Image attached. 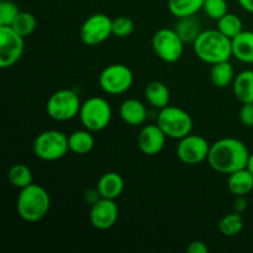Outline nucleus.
<instances>
[{
    "instance_id": "nucleus-1",
    "label": "nucleus",
    "mask_w": 253,
    "mask_h": 253,
    "mask_svg": "<svg viewBox=\"0 0 253 253\" xmlns=\"http://www.w3.org/2000/svg\"><path fill=\"white\" fill-rule=\"evenodd\" d=\"M250 155L251 153L244 141L236 137H224L210 145L207 161L215 172L231 174L246 168Z\"/></svg>"
},
{
    "instance_id": "nucleus-2",
    "label": "nucleus",
    "mask_w": 253,
    "mask_h": 253,
    "mask_svg": "<svg viewBox=\"0 0 253 253\" xmlns=\"http://www.w3.org/2000/svg\"><path fill=\"white\" fill-rule=\"evenodd\" d=\"M195 56L209 64L230 61L232 57L231 39L225 36L219 30H203L198 39L193 42Z\"/></svg>"
},
{
    "instance_id": "nucleus-3",
    "label": "nucleus",
    "mask_w": 253,
    "mask_h": 253,
    "mask_svg": "<svg viewBox=\"0 0 253 253\" xmlns=\"http://www.w3.org/2000/svg\"><path fill=\"white\" fill-rule=\"evenodd\" d=\"M49 208L51 198L42 185L32 183L29 187L20 189L16 199V211L24 221L30 224L41 221L48 214Z\"/></svg>"
},
{
    "instance_id": "nucleus-4",
    "label": "nucleus",
    "mask_w": 253,
    "mask_h": 253,
    "mask_svg": "<svg viewBox=\"0 0 253 253\" xmlns=\"http://www.w3.org/2000/svg\"><path fill=\"white\" fill-rule=\"evenodd\" d=\"M34 155L44 162L63 158L69 152L68 135L59 130H46L36 136L32 145Z\"/></svg>"
},
{
    "instance_id": "nucleus-5",
    "label": "nucleus",
    "mask_w": 253,
    "mask_h": 253,
    "mask_svg": "<svg viewBox=\"0 0 253 253\" xmlns=\"http://www.w3.org/2000/svg\"><path fill=\"white\" fill-rule=\"evenodd\" d=\"M79 120L83 127L91 132L105 130L113 119V109L109 101L101 96H91L82 103Z\"/></svg>"
},
{
    "instance_id": "nucleus-6",
    "label": "nucleus",
    "mask_w": 253,
    "mask_h": 253,
    "mask_svg": "<svg viewBox=\"0 0 253 253\" xmlns=\"http://www.w3.org/2000/svg\"><path fill=\"white\" fill-rule=\"evenodd\" d=\"M157 125L162 128L168 138L180 140L193 131V119L184 109L167 105L161 109L157 115Z\"/></svg>"
},
{
    "instance_id": "nucleus-7",
    "label": "nucleus",
    "mask_w": 253,
    "mask_h": 253,
    "mask_svg": "<svg viewBox=\"0 0 253 253\" xmlns=\"http://www.w3.org/2000/svg\"><path fill=\"white\" fill-rule=\"evenodd\" d=\"M82 101L73 89H59L49 95L46 103V113L52 120L64 123L79 115Z\"/></svg>"
},
{
    "instance_id": "nucleus-8",
    "label": "nucleus",
    "mask_w": 253,
    "mask_h": 253,
    "mask_svg": "<svg viewBox=\"0 0 253 253\" xmlns=\"http://www.w3.org/2000/svg\"><path fill=\"white\" fill-rule=\"evenodd\" d=\"M133 84V73L126 64H109L99 76V85L109 95H120L131 89Z\"/></svg>"
},
{
    "instance_id": "nucleus-9",
    "label": "nucleus",
    "mask_w": 253,
    "mask_h": 253,
    "mask_svg": "<svg viewBox=\"0 0 253 253\" xmlns=\"http://www.w3.org/2000/svg\"><path fill=\"white\" fill-rule=\"evenodd\" d=\"M184 42L174 29L162 27L152 37V48L156 56L166 63L179 61L184 52Z\"/></svg>"
},
{
    "instance_id": "nucleus-10",
    "label": "nucleus",
    "mask_w": 253,
    "mask_h": 253,
    "mask_svg": "<svg viewBox=\"0 0 253 253\" xmlns=\"http://www.w3.org/2000/svg\"><path fill=\"white\" fill-rule=\"evenodd\" d=\"M113 36V19L106 14H93L85 19L79 30V37L86 46H99Z\"/></svg>"
},
{
    "instance_id": "nucleus-11",
    "label": "nucleus",
    "mask_w": 253,
    "mask_h": 253,
    "mask_svg": "<svg viewBox=\"0 0 253 253\" xmlns=\"http://www.w3.org/2000/svg\"><path fill=\"white\" fill-rule=\"evenodd\" d=\"M210 145L211 143H209V141L204 136L189 133L185 137L178 140L175 153H177L178 160L184 165H200L208 160Z\"/></svg>"
},
{
    "instance_id": "nucleus-12",
    "label": "nucleus",
    "mask_w": 253,
    "mask_h": 253,
    "mask_svg": "<svg viewBox=\"0 0 253 253\" xmlns=\"http://www.w3.org/2000/svg\"><path fill=\"white\" fill-rule=\"evenodd\" d=\"M25 51V37L11 26H0V68L7 69L21 59Z\"/></svg>"
},
{
    "instance_id": "nucleus-13",
    "label": "nucleus",
    "mask_w": 253,
    "mask_h": 253,
    "mask_svg": "<svg viewBox=\"0 0 253 253\" xmlns=\"http://www.w3.org/2000/svg\"><path fill=\"white\" fill-rule=\"evenodd\" d=\"M118 219L119 207L115 200L101 198L90 207L89 220H90V224L93 225L94 229L105 231V230L115 226Z\"/></svg>"
},
{
    "instance_id": "nucleus-14",
    "label": "nucleus",
    "mask_w": 253,
    "mask_h": 253,
    "mask_svg": "<svg viewBox=\"0 0 253 253\" xmlns=\"http://www.w3.org/2000/svg\"><path fill=\"white\" fill-rule=\"evenodd\" d=\"M167 138L157 124H148L141 128L137 136L138 150L146 156H156L163 150Z\"/></svg>"
},
{
    "instance_id": "nucleus-15",
    "label": "nucleus",
    "mask_w": 253,
    "mask_h": 253,
    "mask_svg": "<svg viewBox=\"0 0 253 253\" xmlns=\"http://www.w3.org/2000/svg\"><path fill=\"white\" fill-rule=\"evenodd\" d=\"M119 114H120L121 120L126 125L132 126V127L143 125L148 116V111L145 104L135 98H128L124 100L119 109Z\"/></svg>"
},
{
    "instance_id": "nucleus-16",
    "label": "nucleus",
    "mask_w": 253,
    "mask_h": 253,
    "mask_svg": "<svg viewBox=\"0 0 253 253\" xmlns=\"http://www.w3.org/2000/svg\"><path fill=\"white\" fill-rule=\"evenodd\" d=\"M96 189L101 198L116 200L125 189V180L118 172L104 173L96 183Z\"/></svg>"
},
{
    "instance_id": "nucleus-17",
    "label": "nucleus",
    "mask_w": 253,
    "mask_h": 253,
    "mask_svg": "<svg viewBox=\"0 0 253 253\" xmlns=\"http://www.w3.org/2000/svg\"><path fill=\"white\" fill-rule=\"evenodd\" d=\"M232 57L241 63L253 64V31H244L231 40Z\"/></svg>"
},
{
    "instance_id": "nucleus-18",
    "label": "nucleus",
    "mask_w": 253,
    "mask_h": 253,
    "mask_svg": "<svg viewBox=\"0 0 253 253\" xmlns=\"http://www.w3.org/2000/svg\"><path fill=\"white\" fill-rule=\"evenodd\" d=\"M227 189L235 197H247L253 190V174L247 168L229 174Z\"/></svg>"
},
{
    "instance_id": "nucleus-19",
    "label": "nucleus",
    "mask_w": 253,
    "mask_h": 253,
    "mask_svg": "<svg viewBox=\"0 0 253 253\" xmlns=\"http://www.w3.org/2000/svg\"><path fill=\"white\" fill-rule=\"evenodd\" d=\"M232 91L241 104L253 103V69H244L236 74L232 83Z\"/></svg>"
},
{
    "instance_id": "nucleus-20",
    "label": "nucleus",
    "mask_w": 253,
    "mask_h": 253,
    "mask_svg": "<svg viewBox=\"0 0 253 253\" xmlns=\"http://www.w3.org/2000/svg\"><path fill=\"white\" fill-rule=\"evenodd\" d=\"M145 99L148 105L157 109V110H161V109L169 105L170 91L163 82H150L145 88Z\"/></svg>"
},
{
    "instance_id": "nucleus-21",
    "label": "nucleus",
    "mask_w": 253,
    "mask_h": 253,
    "mask_svg": "<svg viewBox=\"0 0 253 253\" xmlns=\"http://www.w3.org/2000/svg\"><path fill=\"white\" fill-rule=\"evenodd\" d=\"M93 133L94 132L85 127H83L82 130L73 131L71 135H68L69 151L79 156L90 153L95 146V138H94Z\"/></svg>"
},
{
    "instance_id": "nucleus-22",
    "label": "nucleus",
    "mask_w": 253,
    "mask_h": 253,
    "mask_svg": "<svg viewBox=\"0 0 253 253\" xmlns=\"http://www.w3.org/2000/svg\"><path fill=\"white\" fill-rule=\"evenodd\" d=\"M180 39L183 40L184 43H192L198 39L200 34L203 32L202 22L197 16H185L177 19V22L174 24V27Z\"/></svg>"
},
{
    "instance_id": "nucleus-23",
    "label": "nucleus",
    "mask_w": 253,
    "mask_h": 253,
    "mask_svg": "<svg viewBox=\"0 0 253 253\" xmlns=\"http://www.w3.org/2000/svg\"><path fill=\"white\" fill-rule=\"evenodd\" d=\"M236 77L235 69L230 61L219 62V63L212 64L211 71H210V81L212 85L216 88H226L230 84L234 83V79Z\"/></svg>"
},
{
    "instance_id": "nucleus-24",
    "label": "nucleus",
    "mask_w": 253,
    "mask_h": 253,
    "mask_svg": "<svg viewBox=\"0 0 253 253\" xmlns=\"http://www.w3.org/2000/svg\"><path fill=\"white\" fill-rule=\"evenodd\" d=\"M205 0H168V10L175 19L194 16L203 10Z\"/></svg>"
},
{
    "instance_id": "nucleus-25",
    "label": "nucleus",
    "mask_w": 253,
    "mask_h": 253,
    "mask_svg": "<svg viewBox=\"0 0 253 253\" xmlns=\"http://www.w3.org/2000/svg\"><path fill=\"white\" fill-rule=\"evenodd\" d=\"M7 179L12 187L17 189H24L34 183V174L29 166L24 163H16L10 167L7 172Z\"/></svg>"
},
{
    "instance_id": "nucleus-26",
    "label": "nucleus",
    "mask_w": 253,
    "mask_h": 253,
    "mask_svg": "<svg viewBox=\"0 0 253 253\" xmlns=\"http://www.w3.org/2000/svg\"><path fill=\"white\" fill-rule=\"evenodd\" d=\"M244 219L242 214L236 211H232L221 217V220L217 224L219 231L226 237H235L240 235L244 230Z\"/></svg>"
},
{
    "instance_id": "nucleus-27",
    "label": "nucleus",
    "mask_w": 253,
    "mask_h": 253,
    "mask_svg": "<svg viewBox=\"0 0 253 253\" xmlns=\"http://www.w3.org/2000/svg\"><path fill=\"white\" fill-rule=\"evenodd\" d=\"M217 30L232 40L244 31V22L239 15L234 12H227L221 19L217 20Z\"/></svg>"
},
{
    "instance_id": "nucleus-28",
    "label": "nucleus",
    "mask_w": 253,
    "mask_h": 253,
    "mask_svg": "<svg viewBox=\"0 0 253 253\" xmlns=\"http://www.w3.org/2000/svg\"><path fill=\"white\" fill-rule=\"evenodd\" d=\"M12 29L17 32L19 35H21L22 37H29L31 36L35 32L37 27V20L31 12L29 11H21L17 17L15 19L14 24L11 25Z\"/></svg>"
},
{
    "instance_id": "nucleus-29",
    "label": "nucleus",
    "mask_w": 253,
    "mask_h": 253,
    "mask_svg": "<svg viewBox=\"0 0 253 253\" xmlns=\"http://www.w3.org/2000/svg\"><path fill=\"white\" fill-rule=\"evenodd\" d=\"M20 9L12 0L0 1V26H11L20 14Z\"/></svg>"
},
{
    "instance_id": "nucleus-30",
    "label": "nucleus",
    "mask_w": 253,
    "mask_h": 253,
    "mask_svg": "<svg viewBox=\"0 0 253 253\" xmlns=\"http://www.w3.org/2000/svg\"><path fill=\"white\" fill-rule=\"evenodd\" d=\"M203 10L210 19L217 21L229 12V5L226 0H205Z\"/></svg>"
},
{
    "instance_id": "nucleus-31",
    "label": "nucleus",
    "mask_w": 253,
    "mask_h": 253,
    "mask_svg": "<svg viewBox=\"0 0 253 253\" xmlns=\"http://www.w3.org/2000/svg\"><path fill=\"white\" fill-rule=\"evenodd\" d=\"M135 30V24L128 16H118L113 19V36L126 39L131 36Z\"/></svg>"
},
{
    "instance_id": "nucleus-32",
    "label": "nucleus",
    "mask_w": 253,
    "mask_h": 253,
    "mask_svg": "<svg viewBox=\"0 0 253 253\" xmlns=\"http://www.w3.org/2000/svg\"><path fill=\"white\" fill-rule=\"evenodd\" d=\"M240 123L246 127H253V103L242 104L239 113Z\"/></svg>"
},
{
    "instance_id": "nucleus-33",
    "label": "nucleus",
    "mask_w": 253,
    "mask_h": 253,
    "mask_svg": "<svg viewBox=\"0 0 253 253\" xmlns=\"http://www.w3.org/2000/svg\"><path fill=\"white\" fill-rule=\"evenodd\" d=\"M188 253H208L209 252V247L204 241L200 240H195V241L190 242L189 246L187 247Z\"/></svg>"
},
{
    "instance_id": "nucleus-34",
    "label": "nucleus",
    "mask_w": 253,
    "mask_h": 253,
    "mask_svg": "<svg viewBox=\"0 0 253 253\" xmlns=\"http://www.w3.org/2000/svg\"><path fill=\"white\" fill-rule=\"evenodd\" d=\"M83 199L84 202H85V204L88 205H94L96 202H98L99 199H101L100 194H99L98 189H96V187L94 188V189H89V190H85L84 192V195H83Z\"/></svg>"
},
{
    "instance_id": "nucleus-35",
    "label": "nucleus",
    "mask_w": 253,
    "mask_h": 253,
    "mask_svg": "<svg viewBox=\"0 0 253 253\" xmlns=\"http://www.w3.org/2000/svg\"><path fill=\"white\" fill-rule=\"evenodd\" d=\"M249 208V200L246 197H235L234 202V211L244 214Z\"/></svg>"
},
{
    "instance_id": "nucleus-36",
    "label": "nucleus",
    "mask_w": 253,
    "mask_h": 253,
    "mask_svg": "<svg viewBox=\"0 0 253 253\" xmlns=\"http://www.w3.org/2000/svg\"><path fill=\"white\" fill-rule=\"evenodd\" d=\"M237 2L245 11L253 14V0H237Z\"/></svg>"
},
{
    "instance_id": "nucleus-37",
    "label": "nucleus",
    "mask_w": 253,
    "mask_h": 253,
    "mask_svg": "<svg viewBox=\"0 0 253 253\" xmlns=\"http://www.w3.org/2000/svg\"><path fill=\"white\" fill-rule=\"evenodd\" d=\"M247 169L250 170V172L253 174V153L250 155V158H249V162H247V166H246Z\"/></svg>"
}]
</instances>
